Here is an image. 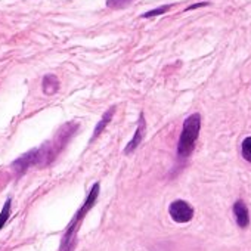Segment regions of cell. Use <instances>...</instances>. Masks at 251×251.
Here are the masks:
<instances>
[{
  "label": "cell",
  "mask_w": 251,
  "mask_h": 251,
  "mask_svg": "<svg viewBox=\"0 0 251 251\" xmlns=\"http://www.w3.org/2000/svg\"><path fill=\"white\" fill-rule=\"evenodd\" d=\"M242 157L248 163H251V136H248L242 141Z\"/></svg>",
  "instance_id": "cell-10"
},
{
  "label": "cell",
  "mask_w": 251,
  "mask_h": 251,
  "mask_svg": "<svg viewBox=\"0 0 251 251\" xmlns=\"http://www.w3.org/2000/svg\"><path fill=\"white\" fill-rule=\"evenodd\" d=\"M208 3L207 2H204V3H198V5H192V6H189V8H186V11H192V9H197V8H201V6H207Z\"/></svg>",
  "instance_id": "cell-13"
},
{
  "label": "cell",
  "mask_w": 251,
  "mask_h": 251,
  "mask_svg": "<svg viewBox=\"0 0 251 251\" xmlns=\"http://www.w3.org/2000/svg\"><path fill=\"white\" fill-rule=\"evenodd\" d=\"M99 195V183H95L90 189V194L87 197V200L84 201V204L80 207V210L74 214V219L71 220V223L68 225L62 242H61V251H73L75 247V238H77V232L80 229V225L83 222V219L86 217V214L89 213V210L95 205L96 200Z\"/></svg>",
  "instance_id": "cell-1"
},
{
  "label": "cell",
  "mask_w": 251,
  "mask_h": 251,
  "mask_svg": "<svg viewBox=\"0 0 251 251\" xmlns=\"http://www.w3.org/2000/svg\"><path fill=\"white\" fill-rule=\"evenodd\" d=\"M130 2H132V0H108L106 6L108 8H112V9H120V8L127 6Z\"/></svg>",
  "instance_id": "cell-11"
},
{
  "label": "cell",
  "mask_w": 251,
  "mask_h": 251,
  "mask_svg": "<svg viewBox=\"0 0 251 251\" xmlns=\"http://www.w3.org/2000/svg\"><path fill=\"white\" fill-rule=\"evenodd\" d=\"M233 214H235V219H236V223L239 227H247L248 223H250V216H248V208L247 205L244 204V201H236L235 205H233Z\"/></svg>",
  "instance_id": "cell-6"
},
{
  "label": "cell",
  "mask_w": 251,
  "mask_h": 251,
  "mask_svg": "<svg viewBox=\"0 0 251 251\" xmlns=\"http://www.w3.org/2000/svg\"><path fill=\"white\" fill-rule=\"evenodd\" d=\"M200 130H201V115L200 114L189 115L183 123V129H182L179 144H177L179 157L186 158L192 154L195 148V142L200 136Z\"/></svg>",
  "instance_id": "cell-2"
},
{
  "label": "cell",
  "mask_w": 251,
  "mask_h": 251,
  "mask_svg": "<svg viewBox=\"0 0 251 251\" xmlns=\"http://www.w3.org/2000/svg\"><path fill=\"white\" fill-rule=\"evenodd\" d=\"M42 87H43L45 95H53V93H56L58 89H59V80H58V77L53 75V74L45 75Z\"/></svg>",
  "instance_id": "cell-8"
},
{
  "label": "cell",
  "mask_w": 251,
  "mask_h": 251,
  "mask_svg": "<svg viewBox=\"0 0 251 251\" xmlns=\"http://www.w3.org/2000/svg\"><path fill=\"white\" fill-rule=\"evenodd\" d=\"M170 8H172L170 5H166V6H161V8H158V9H152V11H150V12L144 14L142 17H144V18H151V17H157V15H161V14L167 12V11H169Z\"/></svg>",
  "instance_id": "cell-12"
},
{
  "label": "cell",
  "mask_w": 251,
  "mask_h": 251,
  "mask_svg": "<svg viewBox=\"0 0 251 251\" xmlns=\"http://www.w3.org/2000/svg\"><path fill=\"white\" fill-rule=\"evenodd\" d=\"M36 164H39V150H33V151L24 154L12 164V167H14L17 176H23L31 166H36Z\"/></svg>",
  "instance_id": "cell-4"
},
{
  "label": "cell",
  "mask_w": 251,
  "mask_h": 251,
  "mask_svg": "<svg viewBox=\"0 0 251 251\" xmlns=\"http://www.w3.org/2000/svg\"><path fill=\"white\" fill-rule=\"evenodd\" d=\"M11 202H12L11 198H8L3 208H2V211H0V230H2V227L6 225V222H8L9 216H11Z\"/></svg>",
  "instance_id": "cell-9"
},
{
  "label": "cell",
  "mask_w": 251,
  "mask_h": 251,
  "mask_svg": "<svg viewBox=\"0 0 251 251\" xmlns=\"http://www.w3.org/2000/svg\"><path fill=\"white\" fill-rule=\"evenodd\" d=\"M114 112H115V106H111L103 115H102V118L99 120V123L96 124V127H95V132H93V136H92V139H90V142L92 141H95L102 132H103V129L106 127V124L112 120V117H114Z\"/></svg>",
  "instance_id": "cell-7"
},
{
  "label": "cell",
  "mask_w": 251,
  "mask_h": 251,
  "mask_svg": "<svg viewBox=\"0 0 251 251\" xmlns=\"http://www.w3.org/2000/svg\"><path fill=\"white\" fill-rule=\"evenodd\" d=\"M170 217L176 222V223H188L192 217H194V208L182 200H176L170 204L169 208Z\"/></svg>",
  "instance_id": "cell-3"
},
{
  "label": "cell",
  "mask_w": 251,
  "mask_h": 251,
  "mask_svg": "<svg viewBox=\"0 0 251 251\" xmlns=\"http://www.w3.org/2000/svg\"><path fill=\"white\" fill-rule=\"evenodd\" d=\"M145 127H147V124H145L144 115H141V117H139V123H138V129H136V132H135V136H133V139L127 144V147H126L124 154H130V152H133V151L139 147V144L142 142L144 135H145Z\"/></svg>",
  "instance_id": "cell-5"
}]
</instances>
